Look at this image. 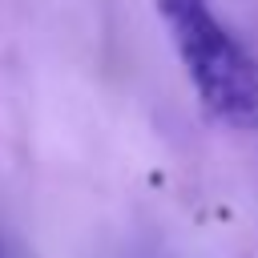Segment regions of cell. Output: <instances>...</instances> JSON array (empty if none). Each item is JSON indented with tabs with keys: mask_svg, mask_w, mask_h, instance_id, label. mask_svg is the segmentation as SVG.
<instances>
[{
	"mask_svg": "<svg viewBox=\"0 0 258 258\" xmlns=\"http://www.w3.org/2000/svg\"><path fill=\"white\" fill-rule=\"evenodd\" d=\"M157 12L202 109L230 129H258V56L222 24L210 0H157Z\"/></svg>",
	"mask_w": 258,
	"mask_h": 258,
	"instance_id": "6da1fadb",
	"label": "cell"
}]
</instances>
